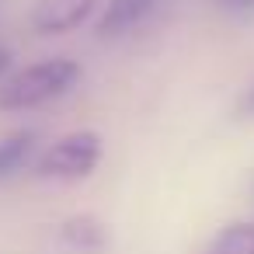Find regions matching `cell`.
<instances>
[{
	"instance_id": "cell-1",
	"label": "cell",
	"mask_w": 254,
	"mask_h": 254,
	"mask_svg": "<svg viewBox=\"0 0 254 254\" xmlns=\"http://www.w3.org/2000/svg\"><path fill=\"white\" fill-rule=\"evenodd\" d=\"M80 80V66L66 56L42 60L35 66H25L21 73L7 77L0 87V108L4 112H28L39 108L53 98H63L73 84Z\"/></svg>"
},
{
	"instance_id": "cell-2",
	"label": "cell",
	"mask_w": 254,
	"mask_h": 254,
	"mask_svg": "<svg viewBox=\"0 0 254 254\" xmlns=\"http://www.w3.org/2000/svg\"><path fill=\"white\" fill-rule=\"evenodd\" d=\"M98 164H101V136L84 129V132H70V136L56 139L35 160V174L53 178V181H80Z\"/></svg>"
},
{
	"instance_id": "cell-3",
	"label": "cell",
	"mask_w": 254,
	"mask_h": 254,
	"mask_svg": "<svg viewBox=\"0 0 254 254\" xmlns=\"http://www.w3.org/2000/svg\"><path fill=\"white\" fill-rule=\"evenodd\" d=\"M98 0H39L32 11V28L39 35H63L73 32L91 11Z\"/></svg>"
},
{
	"instance_id": "cell-4",
	"label": "cell",
	"mask_w": 254,
	"mask_h": 254,
	"mask_svg": "<svg viewBox=\"0 0 254 254\" xmlns=\"http://www.w3.org/2000/svg\"><path fill=\"white\" fill-rule=\"evenodd\" d=\"M160 0H108L101 18H98V35L101 39H119L126 32H132L136 25H143Z\"/></svg>"
},
{
	"instance_id": "cell-5",
	"label": "cell",
	"mask_w": 254,
	"mask_h": 254,
	"mask_svg": "<svg viewBox=\"0 0 254 254\" xmlns=\"http://www.w3.org/2000/svg\"><path fill=\"white\" fill-rule=\"evenodd\" d=\"M60 240L66 247H77V251H101L108 244V230H105V223L98 216L77 212V216L60 223Z\"/></svg>"
},
{
	"instance_id": "cell-6",
	"label": "cell",
	"mask_w": 254,
	"mask_h": 254,
	"mask_svg": "<svg viewBox=\"0 0 254 254\" xmlns=\"http://www.w3.org/2000/svg\"><path fill=\"white\" fill-rule=\"evenodd\" d=\"M35 139L39 136L32 129H21V132H11V136L0 139V181L18 174L28 164V157L35 153Z\"/></svg>"
},
{
	"instance_id": "cell-7",
	"label": "cell",
	"mask_w": 254,
	"mask_h": 254,
	"mask_svg": "<svg viewBox=\"0 0 254 254\" xmlns=\"http://www.w3.org/2000/svg\"><path fill=\"white\" fill-rule=\"evenodd\" d=\"M202 254H254V223L223 226Z\"/></svg>"
},
{
	"instance_id": "cell-8",
	"label": "cell",
	"mask_w": 254,
	"mask_h": 254,
	"mask_svg": "<svg viewBox=\"0 0 254 254\" xmlns=\"http://www.w3.org/2000/svg\"><path fill=\"white\" fill-rule=\"evenodd\" d=\"M11 60H14V56H11V49H7V46H0V77L11 70Z\"/></svg>"
},
{
	"instance_id": "cell-9",
	"label": "cell",
	"mask_w": 254,
	"mask_h": 254,
	"mask_svg": "<svg viewBox=\"0 0 254 254\" xmlns=\"http://www.w3.org/2000/svg\"><path fill=\"white\" fill-rule=\"evenodd\" d=\"M226 7H254V0H223Z\"/></svg>"
},
{
	"instance_id": "cell-10",
	"label": "cell",
	"mask_w": 254,
	"mask_h": 254,
	"mask_svg": "<svg viewBox=\"0 0 254 254\" xmlns=\"http://www.w3.org/2000/svg\"><path fill=\"white\" fill-rule=\"evenodd\" d=\"M240 108H244V112H254V91L244 98V105H240Z\"/></svg>"
}]
</instances>
